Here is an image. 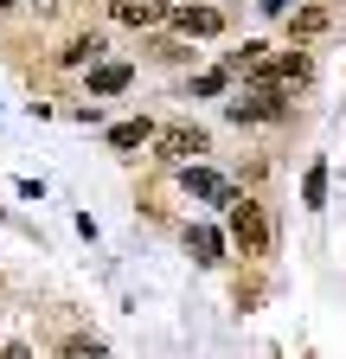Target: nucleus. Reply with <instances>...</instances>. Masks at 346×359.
Wrapping results in <instances>:
<instances>
[{"instance_id":"3","label":"nucleus","mask_w":346,"mask_h":359,"mask_svg":"<svg viewBox=\"0 0 346 359\" xmlns=\"http://www.w3.org/2000/svg\"><path fill=\"white\" fill-rule=\"evenodd\" d=\"M180 187H186L193 199H219V205H237V193H231V187H225V180L212 173V167H180Z\"/></svg>"},{"instance_id":"16","label":"nucleus","mask_w":346,"mask_h":359,"mask_svg":"<svg viewBox=\"0 0 346 359\" xmlns=\"http://www.w3.org/2000/svg\"><path fill=\"white\" fill-rule=\"evenodd\" d=\"M0 359H26V346H7V353H0Z\"/></svg>"},{"instance_id":"8","label":"nucleus","mask_w":346,"mask_h":359,"mask_svg":"<svg viewBox=\"0 0 346 359\" xmlns=\"http://www.w3.org/2000/svg\"><path fill=\"white\" fill-rule=\"evenodd\" d=\"M270 83H276V90H282V83H308V58H301V52H282Z\"/></svg>"},{"instance_id":"4","label":"nucleus","mask_w":346,"mask_h":359,"mask_svg":"<svg viewBox=\"0 0 346 359\" xmlns=\"http://www.w3.org/2000/svg\"><path fill=\"white\" fill-rule=\"evenodd\" d=\"M231 116H237V122H270V116H282V90H276V83L250 90V97H237V103H231Z\"/></svg>"},{"instance_id":"6","label":"nucleus","mask_w":346,"mask_h":359,"mask_svg":"<svg viewBox=\"0 0 346 359\" xmlns=\"http://www.w3.org/2000/svg\"><path fill=\"white\" fill-rule=\"evenodd\" d=\"M109 13H116L122 26H154V20H167L160 0H109Z\"/></svg>"},{"instance_id":"14","label":"nucleus","mask_w":346,"mask_h":359,"mask_svg":"<svg viewBox=\"0 0 346 359\" xmlns=\"http://www.w3.org/2000/svg\"><path fill=\"white\" fill-rule=\"evenodd\" d=\"M301 193H308V205H321L327 199V167H308V187H301Z\"/></svg>"},{"instance_id":"2","label":"nucleus","mask_w":346,"mask_h":359,"mask_svg":"<svg viewBox=\"0 0 346 359\" xmlns=\"http://www.w3.org/2000/svg\"><path fill=\"white\" fill-rule=\"evenodd\" d=\"M193 154H205V128H167L160 135V161L193 167Z\"/></svg>"},{"instance_id":"9","label":"nucleus","mask_w":346,"mask_h":359,"mask_svg":"<svg viewBox=\"0 0 346 359\" xmlns=\"http://www.w3.org/2000/svg\"><path fill=\"white\" fill-rule=\"evenodd\" d=\"M186 244H193V257H199V263H219V250H225V238L212 231V224H199V231H193Z\"/></svg>"},{"instance_id":"1","label":"nucleus","mask_w":346,"mask_h":359,"mask_svg":"<svg viewBox=\"0 0 346 359\" xmlns=\"http://www.w3.org/2000/svg\"><path fill=\"white\" fill-rule=\"evenodd\" d=\"M231 238H237L244 257H263V250H270V218H263V205L237 199V205H231Z\"/></svg>"},{"instance_id":"7","label":"nucleus","mask_w":346,"mask_h":359,"mask_svg":"<svg viewBox=\"0 0 346 359\" xmlns=\"http://www.w3.org/2000/svg\"><path fill=\"white\" fill-rule=\"evenodd\" d=\"M90 90H97V97H116V90H128V65H97V71H90Z\"/></svg>"},{"instance_id":"13","label":"nucleus","mask_w":346,"mask_h":359,"mask_svg":"<svg viewBox=\"0 0 346 359\" xmlns=\"http://www.w3.org/2000/svg\"><path fill=\"white\" fill-rule=\"evenodd\" d=\"M270 65V45H244V52H231V71H263Z\"/></svg>"},{"instance_id":"15","label":"nucleus","mask_w":346,"mask_h":359,"mask_svg":"<svg viewBox=\"0 0 346 359\" xmlns=\"http://www.w3.org/2000/svg\"><path fill=\"white\" fill-rule=\"evenodd\" d=\"M71 359H109V353H103L97 340H71Z\"/></svg>"},{"instance_id":"11","label":"nucleus","mask_w":346,"mask_h":359,"mask_svg":"<svg viewBox=\"0 0 346 359\" xmlns=\"http://www.w3.org/2000/svg\"><path fill=\"white\" fill-rule=\"evenodd\" d=\"M314 32H327V7H301L295 13V39H314Z\"/></svg>"},{"instance_id":"10","label":"nucleus","mask_w":346,"mask_h":359,"mask_svg":"<svg viewBox=\"0 0 346 359\" xmlns=\"http://www.w3.org/2000/svg\"><path fill=\"white\" fill-rule=\"evenodd\" d=\"M109 142L116 148H141V142H154V122H122V128H109Z\"/></svg>"},{"instance_id":"5","label":"nucleus","mask_w":346,"mask_h":359,"mask_svg":"<svg viewBox=\"0 0 346 359\" xmlns=\"http://www.w3.org/2000/svg\"><path fill=\"white\" fill-rule=\"evenodd\" d=\"M173 26H180L186 39H212L225 20H219V7H180V13H173Z\"/></svg>"},{"instance_id":"17","label":"nucleus","mask_w":346,"mask_h":359,"mask_svg":"<svg viewBox=\"0 0 346 359\" xmlns=\"http://www.w3.org/2000/svg\"><path fill=\"white\" fill-rule=\"evenodd\" d=\"M0 7H13V0H0Z\"/></svg>"},{"instance_id":"12","label":"nucleus","mask_w":346,"mask_h":359,"mask_svg":"<svg viewBox=\"0 0 346 359\" xmlns=\"http://www.w3.org/2000/svg\"><path fill=\"white\" fill-rule=\"evenodd\" d=\"M97 52H103V39H71L64 45V65H97Z\"/></svg>"}]
</instances>
